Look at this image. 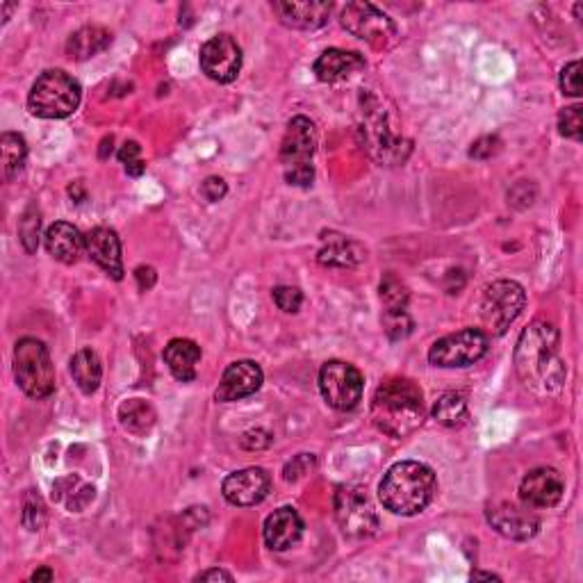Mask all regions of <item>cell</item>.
I'll list each match as a JSON object with an SVG mask.
<instances>
[{
	"instance_id": "d590c367",
	"label": "cell",
	"mask_w": 583,
	"mask_h": 583,
	"mask_svg": "<svg viewBox=\"0 0 583 583\" xmlns=\"http://www.w3.org/2000/svg\"><path fill=\"white\" fill-rule=\"evenodd\" d=\"M119 160L123 167H126V174L128 176H142L146 171V164L142 160V146L137 142H126L123 144V149L119 151Z\"/></svg>"
},
{
	"instance_id": "4fadbf2b",
	"label": "cell",
	"mask_w": 583,
	"mask_h": 583,
	"mask_svg": "<svg viewBox=\"0 0 583 583\" xmlns=\"http://www.w3.org/2000/svg\"><path fill=\"white\" fill-rule=\"evenodd\" d=\"M272 476L262 467H246V470L228 474L224 479V497L233 506H256L269 495Z\"/></svg>"
},
{
	"instance_id": "836d02e7",
	"label": "cell",
	"mask_w": 583,
	"mask_h": 583,
	"mask_svg": "<svg viewBox=\"0 0 583 583\" xmlns=\"http://www.w3.org/2000/svg\"><path fill=\"white\" fill-rule=\"evenodd\" d=\"M383 328L390 340H404L413 333V319L408 317V312H383Z\"/></svg>"
},
{
	"instance_id": "5bb4252c",
	"label": "cell",
	"mask_w": 583,
	"mask_h": 583,
	"mask_svg": "<svg viewBox=\"0 0 583 583\" xmlns=\"http://www.w3.org/2000/svg\"><path fill=\"white\" fill-rule=\"evenodd\" d=\"M565 492L563 476L554 467H536L520 483V497L529 508H552Z\"/></svg>"
},
{
	"instance_id": "484cf974",
	"label": "cell",
	"mask_w": 583,
	"mask_h": 583,
	"mask_svg": "<svg viewBox=\"0 0 583 583\" xmlns=\"http://www.w3.org/2000/svg\"><path fill=\"white\" fill-rule=\"evenodd\" d=\"M71 376L85 394H94L103 379V365L98 353L92 349H80L71 358Z\"/></svg>"
},
{
	"instance_id": "cb8c5ba5",
	"label": "cell",
	"mask_w": 583,
	"mask_h": 583,
	"mask_svg": "<svg viewBox=\"0 0 583 583\" xmlns=\"http://www.w3.org/2000/svg\"><path fill=\"white\" fill-rule=\"evenodd\" d=\"M365 258H367V253L363 246L338 233L324 235V246L317 256V260L322 262L324 267H342V269L356 267Z\"/></svg>"
},
{
	"instance_id": "ba28073f",
	"label": "cell",
	"mask_w": 583,
	"mask_h": 583,
	"mask_svg": "<svg viewBox=\"0 0 583 583\" xmlns=\"http://www.w3.org/2000/svg\"><path fill=\"white\" fill-rule=\"evenodd\" d=\"M335 520L347 538H372L379 529V515L367 492L358 486H340L335 492Z\"/></svg>"
},
{
	"instance_id": "7a4b0ae2",
	"label": "cell",
	"mask_w": 583,
	"mask_h": 583,
	"mask_svg": "<svg viewBox=\"0 0 583 583\" xmlns=\"http://www.w3.org/2000/svg\"><path fill=\"white\" fill-rule=\"evenodd\" d=\"M372 420L376 429L390 438H406L415 433L424 422L422 390L408 379H390L372 399Z\"/></svg>"
},
{
	"instance_id": "277c9868",
	"label": "cell",
	"mask_w": 583,
	"mask_h": 583,
	"mask_svg": "<svg viewBox=\"0 0 583 583\" xmlns=\"http://www.w3.org/2000/svg\"><path fill=\"white\" fill-rule=\"evenodd\" d=\"M82 89L67 71H44L30 89L28 108L41 119H67L78 110Z\"/></svg>"
},
{
	"instance_id": "5b68a950",
	"label": "cell",
	"mask_w": 583,
	"mask_h": 583,
	"mask_svg": "<svg viewBox=\"0 0 583 583\" xmlns=\"http://www.w3.org/2000/svg\"><path fill=\"white\" fill-rule=\"evenodd\" d=\"M14 379L32 399H46L55 392V367L46 344L23 338L14 349Z\"/></svg>"
},
{
	"instance_id": "e575fe53",
	"label": "cell",
	"mask_w": 583,
	"mask_h": 583,
	"mask_svg": "<svg viewBox=\"0 0 583 583\" xmlns=\"http://www.w3.org/2000/svg\"><path fill=\"white\" fill-rule=\"evenodd\" d=\"M558 128H561V135L579 142L583 133V119H581V105H570L561 114H558Z\"/></svg>"
},
{
	"instance_id": "f6af8a7d",
	"label": "cell",
	"mask_w": 583,
	"mask_h": 583,
	"mask_svg": "<svg viewBox=\"0 0 583 583\" xmlns=\"http://www.w3.org/2000/svg\"><path fill=\"white\" fill-rule=\"evenodd\" d=\"M32 581H53V572L48 570V568H44V570H37L35 574H32Z\"/></svg>"
},
{
	"instance_id": "f1b7e54d",
	"label": "cell",
	"mask_w": 583,
	"mask_h": 583,
	"mask_svg": "<svg viewBox=\"0 0 583 583\" xmlns=\"http://www.w3.org/2000/svg\"><path fill=\"white\" fill-rule=\"evenodd\" d=\"M433 417L447 429H458L467 422V401L461 392H445L433 404Z\"/></svg>"
},
{
	"instance_id": "603a6c76",
	"label": "cell",
	"mask_w": 583,
	"mask_h": 583,
	"mask_svg": "<svg viewBox=\"0 0 583 583\" xmlns=\"http://www.w3.org/2000/svg\"><path fill=\"white\" fill-rule=\"evenodd\" d=\"M164 363L178 381L190 383L196 379V367L201 363V347L192 340L176 338L164 347Z\"/></svg>"
},
{
	"instance_id": "b9f144b4",
	"label": "cell",
	"mask_w": 583,
	"mask_h": 583,
	"mask_svg": "<svg viewBox=\"0 0 583 583\" xmlns=\"http://www.w3.org/2000/svg\"><path fill=\"white\" fill-rule=\"evenodd\" d=\"M269 445H272V435H269L267 431H262V429L244 433V438H242V447L249 449V451H253V449H267Z\"/></svg>"
},
{
	"instance_id": "7402d4cb",
	"label": "cell",
	"mask_w": 583,
	"mask_h": 583,
	"mask_svg": "<svg viewBox=\"0 0 583 583\" xmlns=\"http://www.w3.org/2000/svg\"><path fill=\"white\" fill-rule=\"evenodd\" d=\"M312 69H315V76L322 82H340L363 71L365 60L358 53L342 51V48H328V51L317 57Z\"/></svg>"
},
{
	"instance_id": "74e56055",
	"label": "cell",
	"mask_w": 583,
	"mask_h": 583,
	"mask_svg": "<svg viewBox=\"0 0 583 583\" xmlns=\"http://www.w3.org/2000/svg\"><path fill=\"white\" fill-rule=\"evenodd\" d=\"M561 89L565 96L579 98L581 96V62H570L561 71Z\"/></svg>"
},
{
	"instance_id": "f35d334b",
	"label": "cell",
	"mask_w": 583,
	"mask_h": 583,
	"mask_svg": "<svg viewBox=\"0 0 583 583\" xmlns=\"http://www.w3.org/2000/svg\"><path fill=\"white\" fill-rule=\"evenodd\" d=\"M499 146H502V142H499V137H495V135L481 137V139H476V142L472 144L470 155L476 160H488L499 151Z\"/></svg>"
},
{
	"instance_id": "ee69618b",
	"label": "cell",
	"mask_w": 583,
	"mask_h": 583,
	"mask_svg": "<svg viewBox=\"0 0 583 583\" xmlns=\"http://www.w3.org/2000/svg\"><path fill=\"white\" fill-rule=\"evenodd\" d=\"M196 581H233V574L226 570H205L196 574Z\"/></svg>"
},
{
	"instance_id": "9a60e30c",
	"label": "cell",
	"mask_w": 583,
	"mask_h": 583,
	"mask_svg": "<svg viewBox=\"0 0 583 583\" xmlns=\"http://www.w3.org/2000/svg\"><path fill=\"white\" fill-rule=\"evenodd\" d=\"M488 522L497 533L511 540H529L538 533V517L529 506L495 504L488 508Z\"/></svg>"
},
{
	"instance_id": "7bdbcfd3",
	"label": "cell",
	"mask_w": 583,
	"mask_h": 583,
	"mask_svg": "<svg viewBox=\"0 0 583 583\" xmlns=\"http://www.w3.org/2000/svg\"><path fill=\"white\" fill-rule=\"evenodd\" d=\"M135 278H137V285H139V290L146 292V290H151V287L155 285V269L153 267H137L135 269Z\"/></svg>"
},
{
	"instance_id": "ffe728a7",
	"label": "cell",
	"mask_w": 583,
	"mask_h": 583,
	"mask_svg": "<svg viewBox=\"0 0 583 583\" xmlns=\"http://www.w3.org/2000/svg\"><path fill=\"white\" fill-rule=\"evenodd\" d=\"M265 543L274 552H287L299 543L303 536L301 515L290 506H283L274 511L265 520Z\"/></svg>"
},
{
	"instance_id": "d4e9b609",
	"label": "cell",
	"mask_w": 583,
	"mask_h": 583,
	"mask_svg": "<svg viewBox=\"0 0 583 583\" xmlns=\"http://www.w3.org/2000/svg\"><path fill=\"white\" fill-rule=\"evenodd\" d=\"M112 44V35L101 26H85L73 32L67 41V55L71 60H89Z\"/></svg>"
},
{
	"instance_id": "83f0119b",
	"label": "cell",
	"mask_w": 583,
	"mask_h": 583,
	"mask_svg": "<svg viewBox=\"0 0 583 583\" xmlns=\"http://www.w3.org/2000/svg\"><path fill=\"white\" fill-rule=\"evenodd\" d=\"M26 158H28L26 139L16 133H3V137H0V160H3L5 183H12V180L21 174L23 167H26Z\"/></svg>"
},
{
	"instance_id": "f546056e",
	"label": "cell",
	"mask_w": 583,
	"mask_h": 583,
	"mask_svg": "<svg viewBox=\"0 0 583 583\" xmlns=\"http://www.w3.org/2000/svg\"><path fill=\"white\" fill-rule=\"evenodd\" d=\"M53 497L67 506L69 511H80V508H85L94 499V488L82 483L76 476H69V479L55 483Z\"/></svg>"
},
{
	"instance_id": "d6986e66",
	"label": "cell",
	"mask_w": 583,
	"mask_h": 583,
	"mask_svg": "<svg viewBox=\"0 0 583 583\" xmlns=\"http://www.w3.org/2000/svg\"><path fill=\"white\" fill-rule=\"evenodd\" d=\"M365 133V146L381 164L404 162L406 155L401 153V139L394 137L388 128L383 114H367V119L360 128Z\"/></svg>"
},
{
	"instance_id": "7dc6e473",
	"label": "cell",
	"mask_w": 583,
	"mask_h": 583,
	"mask_svg": "<svg viewBox=\"0 0 583 583\" xmlns=\"http://www.w3.org/2000/svg\"><path fill=\"white\" fill-rule=\"evenodd\" d=\"M12 10H14V5H5V23L10 21V14H12Z\"/></svg>"
},
{
	"instance_id": "8992f818",
	"label": "cell",
	"mask_w": 583,
	"mask_h": 583,
	"mask_svg": "<svg viewBox=\"0 0 583 583\" xmlns=\"http://www.w3.org/2000/svg\"><path fill=\"white\" fill-rule=\"evenodd\" d=\"M317 146L315 123L308 117H294L287 123L285 137L281 142V162L285 167V180L290 185L308 187L315 180L312 155Z\"/></svg>"
},
{
	"instance_id": "2e32d148",
	"label": "cell",
	"mask_w": 583,
	"mask_h": 583,
	"mask_svg": "<svg viewBox=\"0 0 583 583\" xmlns=\"http://www.w3.org/2000/svg\"><path fill=\"white\" fill-rule=\"evenodd\" d=\"M262 379L265 376H262L258 363H253V360H237V363L228 365L224 376H221L215 397L221 404H231V401L251 397V394L260 390Z\"/></svg>"
},
{
	"instance_id": "e0dca14e",
	"label": "cell",
	"mask_w": 583,
	"mask_h": 583,
	"mask_svg": "<svg viewBox=\"0 0 583 583\" xmlns=\"http://www.w3.org/2000/svg\"><path fill=\"white\" fill-rule=\"evenodd\" d=\"M272 7L283 26L294 30L322 28L333 10V5L326 0H278Z\"/></svg>"
},
{
	"instance_id": "bcb514c9",
	"label": "cell",
	"mask_w": 583,
	"mask_h": 583,
	"mask_svg": "<svg viewBox=\"0 0 583 583\" xmlns=\"http://www.w3.org/2000/svg\"><path fill=\"white\" fill-rule=\"evenodd\" d=\"M472 579L474 581H479V579H488V581H499L497 574H492V572H474L472 574Z\"/></svg>"
},
{
	"instance_id": "7c38bea8",
	"label": "cell",
	"mask_w": 583,
	"mask_h": 583,
	"mask_svg": "<svg viewBox=\"0 0 583 583\" xmlns=\"http://www.w3.org/2000/svg\"><path fill=\"white\" fill-rule=\"evenodd\" d=\"M201 69L215 82H233L242 69V48L228 35L208 39L201 48Z\"/></svg>"
},
{
	"instance_id": "4316f807",
	"label": "cell",
	"mask_w": 583,
	"mask_h": 583,
	"mask_svg": "<svg viewBox=\"0 0 583 583\" xmlns=\"http://www.w3.org/2000/svg\"><path fill=\"white\" fill-rule=\"evenodd\" d=\"M119 424L128 433L144 438L155 426V410L142 399H128L119 406Z\"/></svg>"
},
{
	"instance_id": "8d00e7d4",
	"label": "cell",
	"mask_w": 583,
	"mask_h": 583,
	"mask_svg": "<svg viewBox=\"0 0 583 583\" xmlns=\"http://www.w3.org/2000/svg\"><path fill=\"white\" fill-rule=\"evenodd\" d=\"M274 301L283 312H297L303 303V294L301 290H297V287L281 285L274 290Z\"/></svg>"
},
{
	"instance_id": "ac0fdd59",
	"label": "cell",
	"mask_w": 583,
	"mask_h": 583,
	"mask_svg": "<svg viewBox=\"0 0 583 583\" xmlns=\"http://www.w3.org/2000/svg\"><path fill=\"white\" fill-rule=\"evenodd\" d=\"M87 256L92 258L105 274L114 281L123 278V260H121V242L119 235L108 226H98L87 235Z\"/></svg>"
},
{
	"instance_id": "3957f363",
	"label": "cell",
	"mask_w": 583,
	"mask_h": 583,
	"mask_svg": "<svg viewBox=\"0 0 583 583\" xmlns=\"http://www.w3.org/2000/svg\"><path fill=\"white\" fill-rule=\"evenodd\" d=\"M435 474L429 465L401 461L385 472L379 497L381 504L394 515H417L433 502Z\"/></svg>"
},
{
	"instance_id": "1f68e13d",
	"label": "cell",
	"mask_w": 583,
	"mask_h": 583,
	"mask_svg": "<svg viewBox=\"0 0 583 583\" xmlns=\"http://www.w3.org/2000/svg\"><path fill=\"white\" fill-rule=\"evenodd\" d=\"M39 231H41V215L35 203H30L23 217L19 221V240L23 244V249L28 253H35L39 246Z\"/></svg>"
},
{
	"instance_id": "ab89813d",
	"label": "cell",
	"mask_w": 583,
	"mask_h": 583,
	"mask_svg": "<svg viewBox=\"0 0 583 583\" xmlns=\"http://www.w3.org/2000/svg\"><path fill=\"white\" fill-rule=\"evenodd\" d=\"M312 465H315V458H312V456H308V454L297 456L290 465L285 467V479H287V481H297V479H301V476L306 474Z\"/></svg>"
},
{
	"instance_id": "9c48e42d",
	"label": "cell",
	"mask_w": 583,
	"mask_h": 583,
	"mask_svg": "<svg viewBox=\"0 0 583 583\" xmlns=\"http://www.w3.org/2000/svg\"><path fill=\"white\" fill-rule=\"evenodd\" d=\"M363 388L365 381L360 369L351 363H344V360H328L319 372L322 397L328 406L340 410V413H347V410H353L360 404Z\"/></svg>"
},
{
	"instance_id": "30bf717a",
	"label": "cell",
	"mask_w": 583,
	"mask_h": 583,
	"mask_svg": "<svg viewBox=\"0 0 583 583\" xmlns=\"http://www.w3.org/2000/svg\"><path fill=\"white\" fill-rule=\"evenodd\" d=\"M488 353V335L479 328H463V331L451 333L447 338L438 340L429 351V360L433 367L456 369L470 367Z\"/></svg>"
},
{
	"instance_id": "6da1fadb",
	"label": "cell",
	"mask_w": 583,
	"mask_h": 583,
	"mask_svg": "<svg viewBox=\"0 0 583 583\" xmlns=\"http://www.w3.org/2000/svg\"><path fill=\"white\" fill-rule=\"evenodd\" d=\"M515 369L527 388L552 394L561 390L565 365L558 356V331L547 322H533L524 328L515 347Z\"/></svg>"
},
{
	"instance_id": "4dcf8cb0",
	"label": "cell",
	"mask_w": 583,
	"mask_h": 583,
	"mask_svg": "<svg viewBox=\"0 0 583 583\" xmlns=\"http://www.w3.org/2000/svg\"><path fill=\"white\" fill-rule=\"evenodd\" d=\"M410 292L408 287L399 281L397 276H385V281L381 283V301H383V312H406L408 308Z\"/></svg>"
},
{
	"instance_id": "52a82bcc",
	"label": "cell",
	"mask_w": 583,
	"mask_h": 583,
	"mask_svg": "<svg viewBox=\"0 0 583 583\" xmlns=\"http://www.w3.org/2000/svg\"><path fill=\"white\" fill-rule=\"evenodd\" d=\"M527 294L515 281H495L483 290L481 324L490 335H504L517 317L522 315Z\"/></svg>"
},
{
	"instance_id": "d6a6232c",
	"label": "cell",
	"mask_w": 583,
	"mask_h": 583,
	"mask_svg": "<svg viewBox=\"0 0 583 583\" xmlns=\"http://www.w3.org/2000/svg\"><path fill=\"white\" fill-rule=\"evenodd\" d=\"M23 527L28 531H39L46 524V504L41 502V497L37 492H28L26 499H23Z\"/></svg>"
},
{
	"instance_id": "60d3db41",
	"label": "cell",
	"mask_w": 583,
	"mask_h": 583,
	"mask_svg": "<svg viewBox=\"0 0 583 583\" xmlns=\"http://www.w3.org/2000/svg\"><path fill=\"white\" fill-rule=\"evenodd\" d=\"M201 192H203V196H205V199H208L210 203H217V201L224 199L226 192H228V187H226V183H224V180H221V178L210 176V178L203 183Z\"/></svg>"
},
{
	"instance_id": "8fae6325",
	"label": "cell",
	"mask_w": 583,
	"mask_h": 583,
	"mask_svg": "<svg viewBox=\"0 0 583 583\" xmlns=\"http://www.w3.org/2000/svg\"><path fill=\"white\" fill-rule=\"evenodd\" d=\"M342 28L374 48H388L397 37V26L372 3H349L342 10Z\"/></svg>"
},
{
	"instance_id": "44dd1931",
	"label": "cell",
	"mask_w": 583,
	"mask_h": 583,
	"mask_svg": "<svg viewBox=\"0 0 583 583\" xmlns=\"http://www.w3.org/2000/svg\"><path fill=\"white\" fill-rule=\"evenodd\" d=\"M46 251L55 260L64 262V265H73L82 256V251H87V237H82V233L73 224L55 221L46 231Z\"/></svg>"
}]
</instances>
